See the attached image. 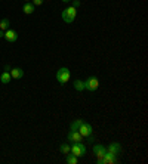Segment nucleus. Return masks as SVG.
Masks as SVG:
<instances>
[{"instance_id":"nucleus-1","label":"nucleus","mask_w":148,"mask_h":164,"mask_svg":"<svg viewBox=\"0 0 148 164\" xmlns=\"http://www.w3.org/2000/svg\"><path fill=\"white\" fill-rule=\"evenodd\" d=\"M76 15H77V9H76V7H73V6H68L67 9H64V11H62L64 22L71 24L74 19H76Z\"/></svg>"},{"instance_id":"nucleus-2","label":"nucleus","mask_w":148,"mask_h":164,"mask_svg":"<svg viewBox=\"0 0 148 164\" xmlns=\"http://www.w3.org/2000/svg\"><path fill=\"white\" fill-rule=\"evenodd\" d=\"M70 77H71V73H70L68 68H59L57 71V80L61 84H65L70 80Z\"/></svg>"},{"instance_id":"nucleus-3","label":"nucleus","mask_w":148,"mask_h":164,"mask_svg":"<svg viewBox=\"0 0 148 164\" xmlns=\"http://www.w3.org/2000/svg\"><path fill=\"white\" fill-rule=\"evenodd\" d=\"M70 152L73 154V155H76L77 158L79 157H83L86 154V148L85 145H81L80 142H74L73 145H71V149H70Z\"/></svg>"},{"instance_id":"nucleus-4","label":"nucleus","mask_w":148,"mask_h":164,"mask_svg":"<svg viewBox=\"0 0 148 164\" xmlns=\"http://www.w3.org/2000/svg\"><path fill=\"white\" fill-rule=\"evenodd\" d=\"M99 87V80L96 77H89V79L85 81V89L89 92H95Z\"/></svg>"},{"instance_id":"nucleus-5","label":"nucleus","mask_w":148,"mask_h":164,"mask_svg":"<svg viewBox=\"0 0 148 164\" xmlns=\"http://www.w3.org/2000/svg\"><path fill=\"white\" fill-rule=\"evenodd\" d=\"M105 152H107V148H104L102 145H95L93 147V154L96 155L98 164H102V158H104V155H105Z\"/></svg>"},{"instance_id":"nucleus-6","label":"nucleus","mask_w":148,"mask_h":164,"mask_svg":"<svg viewBox=\"0 0 148 164\" xmlns=\"http://www.w3.org/2000/svg\"><path fill=\"white\" fill-rule=\"evenodd\" d=\"M79 133L83 137H91L92 136V126L87 124V123H83V124L79 127Z\"/></svg>"},{"instance_id":"nucleus-7","label":"nucleus","mask_w":148,"mask_h":164,"mask_svg":"<svg viewBox=\"0 0 148 164\" xmlns=\"http://www.w3.org/2000/svg\"><path fill=\"white\" fill-rule=\"evenodd\" d=\"M6 39V41H9V43H13V41H17L18 40V33L15 31V30H11L7 28L5 31V36H3Z\"/></svg>"},{"instance_id":"nucleus-8","label":"nucleus","mask_w":148,"mask_h":164,"mask_svg":"<svg viewBox=\"0 0 148 164\" xmlns=\"http://www.w3.org/2000/svg\"><path fill=\"white\" fill-rule=\"evenodd\" d=\"M81 139H83V136L79 133V130H70L68 133V142H81Z\"/></svg>"},{"instance_id":"nucleus-9","label":"nucleus","mask_w":148,"mask_h":164,"mask_svg":"<svg viewBox=\"0 0 148 164\" xmlns=\"http://www.w3.org/2000/svg\"><path fill=\"white\" fill-rule=\"evenodd\" d=\"M114 163H117V155H114V154L107 151L102 158V164H114Z\"/></svg>"},{"instance_id":"nucleus-10","label":"nucleus","mask_w":148,"mask_h":164,"mask_svg":"<svg viewBox=\"0 0 148 164\" xmlns=\"http://www.w3.org/2000/svg\"><path fill=\"white\" fill-rule=\"evenodd\" d=\"M107 151L114 154V155H119V154L121 152V147H120V143H117V142H113V143L107 148Z\"/></svg>"},{"instance_id":"nucleus-11","label":"nucleus","mask_w":148,"mask_h":164,"mask_svg":"<svg viewBox=\"0 0 148 164\" xmlns=\"http://www.w3.org/2000/svg\"><path fill=\"white\" fill-rule=\"evenodd\" d=\"M24 75V71L21 70V68H13V70H11V77L12 79H21Z\"/></svg>"},{"instance_id":"nucleus-12","label":"nucleus","mask_w":148,"mask_h":164,"mask_svg":"<svg viewBox=\"0 0 148 164\" xmlns=\"http://www.w3.org/2000/svg\"><path fill=\"white\" fill-rule=\"evenodd\" d=\"M83 123H85V120H83V118H77L76 121H73V123H71V126H70V130H79V127L83 124Z\"/></svg>"},{"instance_id":"nucleus-13","label":"nucleus","mask_w":148,"mask_h":164,"mask_svg":"<svg viewBox=\"0 0 148 164\" xmlns=\"http://www.w3.org/2000/svg\"><path fill=\"white\" fill-rule=\"evenodd\" d=\"M22 11H24V13L30 15V13H33V12H34V5H33V3H28V2H27V3L24 5Z\"/></svg>"},{"instance_id":"nucleus-14","label":"nucleus","mask_w":148,"mask_h":164,"mask_svg":"<svg viewBox=\"0 0 148 164\" xmlns=\"http://www.w3.org/2000/svg\"><path fill=\"white\" fill-rule=\"evenodd\" d=\"M11 79H12V77H11V73H7V71H5V73L0 75V81H2L3 84H7V83L11 81Z\"/></svg>"},{"instance_id":"nucleus-15","label":"nucleus","mask_w":148,"mask_h":164,"mask_svg":"<svg viewBox=\"0 0 148 164\" xmlns=\"http://www.w3.org/2000/svg\"><path fill=\"white\" fill-rule=\"evenodd\" d=\"M74 89L79 90V92L85 90V81H81V80H76V81H74Z\"/></svg>"},{"instance_id":"nucleus-16","label":"nucleus","mask_w":148,"mask_h":164,"mask_svg":"<svg viewBox=\"0 0 148 164\" xmlns=\"http://www.w3.org/2000/svg\"><path fill=\"white\" fill-rule=\"evenodd\" d=\"M65 161H67L68 164H77L79 158H77L76 155H73V154L70 152V154H67V158H65Z\"/></svg>"},{"instance_id":"nucleus-17","label":"nucleus","mask_w":148,"mask_h":164,"mask_svg":"<svg viewBox=\"0 0 148 164\" xmlns=\"http://www.w3.org/2000/svg\"><path fill=\"white\" fill-rule=\"evenodd\" d=\"M59 149H61V152H62V154H65V155H67V154H70V149H71V147H70L68 143H62V145L59 147Z\"/></svg>"},{"instance_id":"nucleus-18","label":"nucleus","mask_w":148,"mask_h":164,"mask_svg":"<svg viewBox=\"0 0 148 164\" xmlns=\"http://www.w3.org/2000/svg\"><path fill=\"white\" fill-rule=\"evenodd\" d=\"M9 19H2L0 21V30H7L9 28Z\"/></svg>"},{"instance_id":"nucleus-19","label":"nucleus","mask_w":148,"mask_h":164,"mask_svg":"<svg viewBox=\"0 0 148 164\" xmlns=\"http://www.w3.org/2000/svg\"><path fill=\"white\" fill-rule=\"evenodd\" d=\"M42 3H43V0H33V5L34 6H40Z\"/></svg>"},{"instance_id":"nucleus-20","label":"nucleus","mask_w":148,"mask_h":164,"mask_svg":"<svg viewBox=\"0 0 148 164\" xmlns=\"http://www.w3.org/2000/svg\"><path fill=\"white\" fill-rule=\"evenodd\" d=\"M79 6H80V0H74V2H73V7H76V9H77Z\"/></svg>"},{"instance_id":"nucleus-21","label":"nucleus","mask_w":148,"mask_h":164,"mask_svg":"<svg viewBox=\"0 0 148 164\" xmlns=\"http://www.w3.org/2000/svg\"><path fill=\"white\" fill-rule=\"evenodd\" d=\"M3 36H5V33H3V31L0 30V37H3Z\"/></svg>"},{"instance_id":"nucleus-22","label":"nucleus","mask_w":148,"mask_h":164,"mask_svg":"<svg viewBox=\"0 0 148 164\" xmlns=\"http://www.w3.org/2000/svg\"><path fill=\"white\" fill-rule=\"evenodd\" d=\"M61 2H64V3H68V2H71V0H61Z\"/></svg>"},{"instance_id":"nucleus-23","label":"nucleus","mask_w":148,"mask_h":164,"mask_svg":"<svg viewBox=\"0 0 148 164\" xmlns=\"http://www.w3.org/2000/svg\"><path fill=\"white\" fill-rule=\"evenodd\" d=\"M25 2H28V0H25Z\"/></svg>"}]
</instances>
